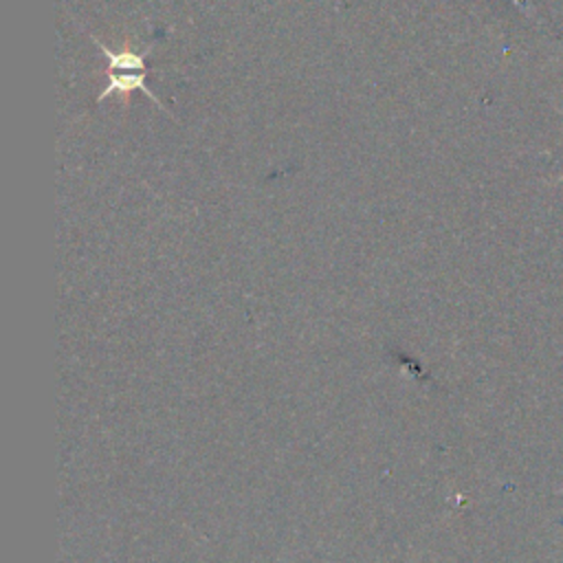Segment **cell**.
<instances>
[{
    "label": "cell",
    "mask_w": 563,
    "mask_h": 563,
    "mask_svg": "<svg viewBox=\"0 0 563 563\" xmlns=\"http://www.w3.org/2000/svg\"><path fill=\"white\" fill-rule=\"evenodd\" d=\"M556 180H563V174H561V176H559V178H556Z\"/></svg>",
    "instance_id": "2"
},
{
    "label": "cell",
    "mask_w": 563,
    "mask_h": 563,
    "mask_svg": "<svg viewBox=\"0 0 563 563\" xmlns=\"http://www.w3.org/2000/svg\"><path fill=\"white\" fill-rule=\"evenodd\" d=\"M97 48L103 53L106 57V77H108V84L106 88L99 92L97 101H103L106 97H110L112 92H121V95H130L132 90H141L145 92V97H150V101H154L158 108H163V103L158 101V97H154V92L145 86V75H147V66H145V59L152 51L145 48L143 53H134V51H121V53H114L110 51L103 42H99L97 37H92Z\"/></svg>",
    "instance_id": "1"
}]
</instances>
